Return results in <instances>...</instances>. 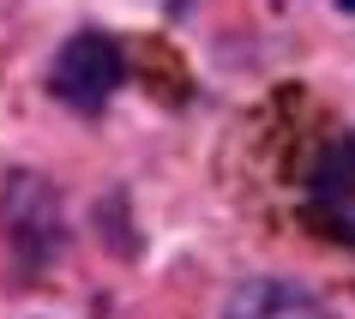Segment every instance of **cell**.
Instances as JSON below:
<instances>
[{"instance_id":"1","label":"cell","mask_w":355,"mask_h":319,"mask_svg":"<svg viewBox=\"0 0 355 319\" xmlns=\"http://www.w3.org/2000/svg\"><path fill=\"white\" fill-rule=\"evenodd\" d=\"M307 223L325 241L355 247V127L325 139V150L307 169Z\"/></svg>"},{"instance_id":"3","label":"cell","mask_w":355,"mask_h":319,"mask_svg":"<svg viewBox=\"0 0 355 319\" xmlns=\"http://www.w3.org/2000/svg\"><path fill=\"white\" fill-rule=\"evenodd\" d=\"M223 319H331V313H325L307 289H295V283L253 277V283H241V289L229 295Z\"/></svg>"},{"instance_id":"2","label":"cell","mask_w":355,"mask_h":319,"mask_svg":"<svg viewBox=\"0 0 355 319\" xmlns=\"http://www.w3.org/2000/svg\"><path fill=\"white\" fill-rule=\"evenodd\" d=\"M121 78H127V60L114 49V37H73L67 49L55 55L49 67V85H55L60 103H73V109H103L114 91H121Z\"/></svg>"}]
</instances>
